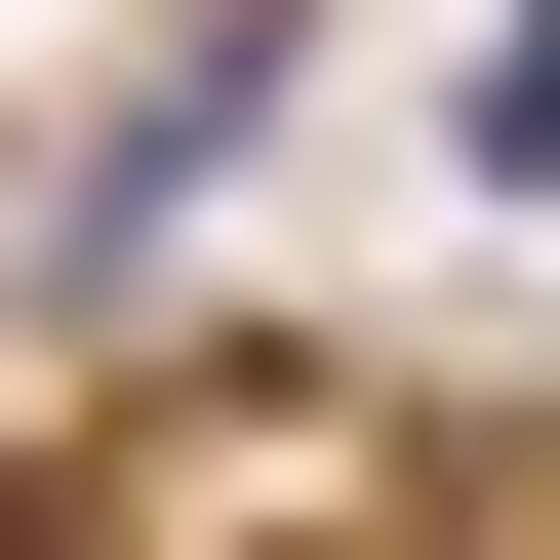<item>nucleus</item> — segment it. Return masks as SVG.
I'll use <instances>...</instances> for the list:
<instances>
[{"label": "nucleus", "mask_w": 560, "mask_h": 560, "mask_svg": "<svg viewBox=\"0 0 560 560\" xmlns=\"http://www.w3.org/2000/svg\"><path fill=\"white\" fill-rule=\"evenodd\" d=\"M361 521H400V441H361V400H161V441H81L0 560H361Z\"/></svg>", "instance_id": "obj_1"}, {"label": "nucleus", "mask_w": 560, "mask_h": 560, "mask_svg": "<svg viewBox=\"0 0 560 560\" xmlns=\"http://www.w3.org/2000/svg\"><path fill=\"white\" fill-rule=\"evenodd\" d=\"M241 120H280V0H161V40H120V120H81V280H161Z\"/></svg>", "instance_id": "obj_2"}, {"label": "nucleus", "mask_w": 560, "mask_h": 560, "mask_svg": "<svg viewBox=\"0 0 560 560\" xmlns=\"http://www.w3.org/2000/svg\"><path fill=\"white\" fill-rule=\"evenodd\" d=\"M441 120H480V200H560V0H521V40H480Z\"/></svg>", "instance_id": "obj_3"}]
</instances>
